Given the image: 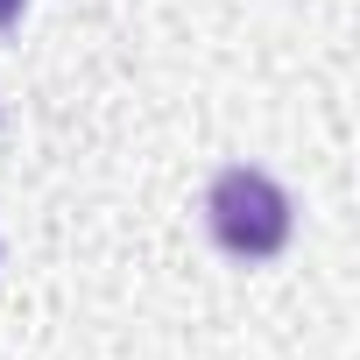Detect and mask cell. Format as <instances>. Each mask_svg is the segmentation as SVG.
Instances as JSON below:
<instances>
[{
    "instance_id": "cell-1",
    "label": "cell",
    "mask_w": 360,
    "mask_h": 360,
    "mask_svg": "<svg viewBox=\"0 0 360 360\" xmlns=\"http://www.w3.org/2000/svg\"><path fill=\"white\" fill-rule=\"evenodd\" d=\"M205 219H212V240H219L226 255H240V262H269V255L290 240V226H297L290 191L276 184L269 169H248V162H233V169L212 176Z\"/></svg>"
},
{
    "instance_id": "cell-2",
    "label": "cell",
    "mask_w": 360,
    "mask_h": 360,
    "mask_svg": "<svg viewBox=\"0 0 360 360\" xmlns=\"http://www.w3.org/2000/svg\"><path fill=\"white\" fill-rule=\"evenodd\" d=\"M22 8H29V0H0V29H15V22H22Z\"/></svg>"
}]
</instances>
